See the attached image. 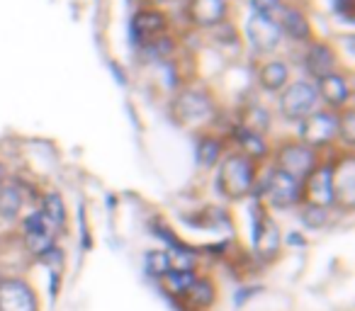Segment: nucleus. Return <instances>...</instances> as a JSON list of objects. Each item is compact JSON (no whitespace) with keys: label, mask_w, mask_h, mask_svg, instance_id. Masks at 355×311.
<instances>
[{"label":"nucleus","mask_w":355,"mask_h":311,"mask_svg":"<svg viewBox=\"0 0 355 311\" xmlns=\"http://www.w3.org/2000/svg\"><path fill=\"white\" fill-rule=\"evenodd\" d=\"M256 163L246 159L243 153H229L219 161L217 166V193L222 197L239 202L248 197L251 190L256 188Z\"/></svg>","instance_id":"1"},{"label":"nucleus","mask_w":355,"mask_h":311,"mask_svg":"<svg viewBox=\"0 0 355 311\" xmlns=\"http://www.w3.org/2000/svg\"><path fill=\"white\" fill-rule=\"evenodd\" d=\"M168 112H171V117L175 124L193 129V127H200V124H205V122L212 119L214 103L207 93H202V90L185 88L171 100Z\"/></svg>","instance_id":"2"},{"label":"nucleus","mask_w":355,"mask_h":311,"mask_svg":"<svg viewBox=\"0 0 355 311\" xmlns=\"http://www.w3.org/2000/svg\"><path fill=\"white\" fill-rule=\"evenodd\" d=\"M319 109V95L316 88L306 80H295V83L285 85L280 93V114L287 122H297L306 119L311 112Z\"/></svg>","instance_id":"3"},{"label":"nucleus","mask_w":355,"mask_h":311,"mask_svg":"<svg viewBox=\"0 0 355 311\" xmlns=\"http://www.w3.org/2000/svg\"><path fill=\"white\" fill-rule=\"evenodd\" d=\"M261 197L272 209H292L302 204V183L292 175L272 168L261 185Z\"/></svg>","instance_id":"4"},{"label":"nucleus","mask_w":355,"mask_h":311,"mask_svg":"<svg viewBox=\"0 0 355 311\" xmlns=\"http://www.w3.org/2000/svg\"><path fill=\"white\" fill-rule=\"evenodd\" d=\"M297 141H302L304 146L319 148L329 146L331 141L338 139V114L331 112V109H316L306 119L300 122V132H297Z\"/></svg>","instance_id":"5"},{"label":"nucleus","mask_w":355,"mask_h":311,"mask_svg":"<svg viewBox=\"0 0 355 311\" xmlns=\"http://www.w3.org/2000/svg\"><path fill=\"white\" fill-rule=\"evenodd\" d=\"M251 246L253 253H256L261 260L270 263L280 256V246H282V233L277 229L275 219L268 217L266 209L253 207V231H251Z\"/></svg>","instance_id":"6"},{"label":"nucleus","mask_w":355,"mask_h":311,"mask_svg":"<svg viewBox=\"0 0 355 311\" xmlns=\"http://www.w3.org/2000/svg\"><path fill=\"white\" fill-rule=\"evenodd\" d=\"M316 166H319L316 151L304 146L302 141H287L275 151V168L292 175V178H297L300 183L316 168Z\"/></svg>","instance_id":"7"},{"label":"nucleus","mask_w":355,"mask_h":311,"mask_svg":"<svg viewBox=\"0 0 355 311\" xmlns=\"http://www.w3.org/2000/svg\"><path fill=\"white\" fill-rule=\"evenodd\" d=\"M20 233L22 243H25V251L35 258H42L51 246H56V233L51 231V226L46 224V219L42 217L40 209L30 212L27 217H22L20 222Z\"/></svg>","instance_id":"8"},{"label":"nucleus","mask_w":355,"mask_h":311,"mask_svg":"<svg viewBox=\"0 0 355 311\" xmlns=\"http://www.w3.org/2000/svg\"><path fill=\"white\" fill-rule=\"evenodd\" d=\"M302 202L316 207H334V166L319 163L302 180Z\"/></svg>","instance_id":"9"},{"label":"nucleus","mask_w":355,"mask_h":311,"mask_svg":"<svg viewBox=\"0 0 355 311\" xmlns=\"http://www.w3.org/2000/svg\"><path fill=\"white\" fill-rule=\"evenodd\" d=\"M0 311H40V296L35 287L22 277L0 280Z\"/></svg>","instance_id":"10"},{"label":"nucleus","mask_w":355,"mask_h":311,"mask_svg":"<svg viewBox=\"0 0 355 311\" xmlns=\"http://www.w3.org/2000/svg\"><path fill=\"white\" fill-rule=\"evenodd\" d=\"M334 207L353 212L355 207V161L353 153H345L334 166Z\"/></svg>","instance_id":"11"},{"label":"nucleus","mask_w":355,"mask_h":311,"mask_svg":"<svg viewBox=\"0 0 355 311\" xmlns=\"http://www.w3.org/2000/svg\"><path fill=\"white\" fill-rule=\"evenodd\" d=\"M246 37L248 42L253 44V49L261 51V54H272V51L280 46L282 42V32H280V25L268 17H261V15H251L246 22Z\"/></svg>","instance_id":"12"},{"label":"nucleus","mask_w":355,"mask_h":311,"mask_svg":"<svg viewBox=\"0 0 355 311\" xmlns=\"http://www.w3.org/2000/svg\"><path fill=\"white\" fill-rule=\"evenodd\" d=\"M166 30H168L166 12L156 10V8H144V10H139L132 17V37L144 46L161 39Z\"/></svg>","instance_id":"13"},{"label":"nucleus","mask_w":355,"mask_h":311,"mask_svg":"<svg viewBox=\"0 0 355 311\" xmlns=\"http://www.w3.org/2000/svg\"><path fill=\"white\" fill-rule=\"evenodd\" d=\"M229 12V3L227 0H188V20L195 27H209L224 25Z\"/></svg>","instance_id":"14"},{"label":"nucleus","mask_w":355,"mask_h":311,"mask_svg":"<svg viewBox=\"0 0 355 311\" xmlns=\"http://www.w3.org/2000/svg\"><path fill=\"white\" fill-rule=\"evenodd\" d=\"M214 301H217V285H214L209 277L198 275L195 285L188 290V294L180 301H175V309L180 311H205L212 309Z\"/></svg>","instance_id":"15"},{"label":"nucleus","mask_w":355,"mask_h":311,"mask_svg":"<svg viewBox=\"0 0 355 311\" xmlns=\"http://www.w3.org/2000/svg\"><path fill=\"white\" fill-rule=\"evenodd\" d=\"M314 88H316L319 100H324L331 107V112H334V109H343L350 100V85L340 73H329V75H324V78H316Z\"/></svg>","instance_id":"16"},{"label":"nucleus","mask_w":355,"mask_h":311,"mask_svg":"<svg viewBox=\"0 0 355 311\" xmlns=\"http://www.w3.org/2000/svg\"><path fill=\"white\" fill-rule=\"evenodd\" d=\"M25 185L17 178H8L6 185H0V222H17L25 207Z\"/></svg>","instance_id":"17"},{"label":"nucleus","mask_w":355,"mask_h":311,"mask_svg":"<svg viewBox=\"0 0 355 311\" xmlns=\"http://www.w3.org/2000/svg\"><path fill=\"white\" fill-rule=\"evenodd\" d=\"M304 66L314 78L336 73V54L326 42H311L304 54Z\"/></svg>","instance_id":"18"},{"label":"nucleus","mask_w":355,"mask_h":311,"mask_svg":"<svg viewBox=\"0 0 355 311\" xmlns=\"http://www.w3.org/2000/svg\"><path fill=\"white\" fill-rule=\"evenodd\" d=\"M277 25H280L282 37H290V39H295V42L311 39V25L300 8H285L280 20H277Z\"/></svg>","instance_id":"19"},{"label":"nucleus","mask_w":355,"mask_h":311,"mask_svg":"<svg viewBox=\"0 0 355 311\" xmlns=\"http://www.w3.org/2000/svg\"><path fill=\"white\" fill-rule=\"evenodd\" d=\"M195 280H198V270H178V267H173V270L161 280L163 294L175 304V301H180L185 294H188V290L195 285Z\"/></svg>","instance_id":"20"},{"label":"nucleus","mask_w":355,"mask_h":311,"mask_svg":"<svg viewBox=\"0 0 355 311\" xmlns=\"http://www.w3.org/2000/svg\"><path fill=\"white\" fill-rule=\"evenodd\" d=\"M42 217L46 219V224L51 226V231L56 236H61L66 229V202L59 193H44L42 195V204H40Z\"/></svg>","instance_id":"21"},{"label":"nucleus","mask_w":355,"mask_h":311,"mask_svg":"<svg viewBox=\"0 0 355 311\" xmlns=\"http://www.w3.org/2000/svg\"><path fill=\"white\" fill-rule=\"evenodd\" d=\"M290 80V69H287L285 61H266V64L258 69V85L268 93H277L282 90Z\"/></svg>","instance_id":"22"},{"label":"nucleus","mask_w":355,"mask_h":311,"mask_svg":"<svg viewBox=\"0 0 355 311\" xmlns=\"http://www.w3.org/2000/svg\"><path fill=\"white\" fill-rule=\"evenodd\" d=\"M234 139H236L239 148H241L239 153H243L253 163H256L258 159H266L268 151H270L266 143V136L258 132H251V129H246V127H239L236 132H234Z\"/></svg>","instance_id":"23"},{"label":"nucleus","mask_w":355,"mask_h":311,"mask_svg":"<svg viewBox=\"0 0 355 311\" xmlns=\"http://www.w3.org/2000/svg\"><path fill=\"white\" fill-rule=\"evenodd\" d=\"M222 141L217 136H200L198 146H195V159H198V166L202 170H212L219 166L222 161Z\"/></svg>","instance_id":"24"},{"label":"nucleus","mask_w":355,"mask_h":311,"mask_svg":"<svg viewBox=\"0 0 355 311\" xmlns=\"http://www.w3.org/2000/svg\"><path fill=\"white\" fill-rule=\"evenodd\" d=\"M171 270H173V260L166 248H153V251L144 253V272H146L148 280L161 282Z\"/></svg>","instance_id":"25"},{"label":"nucleus","mask_w":355,"mask_h":311,"mask_svg":"<svg viewBox=\"0 0 355 311\" xmlns=\"http://www.w3.org/2000/svg\"><path fill=\"white\" fill-rule=\"evenodd\" d=\"M329 209L324 207H316V204H306L302 202L300 207V222L304 229H309V231H319V229H324L326 224H329Z\"/></svg>","instance_id":"26"},{"label":"nucleus","mask_w":355,"mask_h":311,"mask_svg":"<svg viewBox=\"0 0 355 311\" xmlns=\"http://www.w3.org/2000/svg\"><path fill=\"white\" fill-rule=\"evenodd\" d=\"M251 8H253V15H261L268 17V20L277 22L285 10V3L282 0H251Z\"/></svg>","instance_id":"27"},{"label":"nucleus","mask_w":355,"mask_h":311,"mask_svg":"<svg viewBox=\"0 0 355 311\" xmlns=\"http://www.w3.org/2000/svg\"><path fill=\"white\" fill-rule=\"evenodd\" d=\"M338 139H343L348 146L355 143V114L353 109H345L343 114L338 112Z\"/></svg>","instance_id":"28"},{"label":"nucleus","mask_w":355,"mask_h":311,"mask_svg":"<svg viewBox=\"0 0 355 311\" xmlns=\"http://www.w3.org/2000/svg\"><path fill=\"white\" fill-rule=\"evenodd\" d=\"M40 263H44L49 270H54V272H59L61 267H64V251H61L59 246H51L49 251L44 253L42 258H37Z\"/></svg>","instance_id":"29"},{"label":"nucleus","mask_w":355,"mask_h":311,"mask_svg":"<svg viewBox=\"0 0 355 311\" xmlns=\"http://www.w3.org/2000/svg\"><path fill=\"white\" fill-rule=\"evenodd\" d=\"M258 292H263L261 285H253V290H248V287H241V290L236 292V296H234V304L236 306H243L248 299H251L253 294H258Z\"/></svg>","instance_id":"30"},{"label":"nucleus","mask_w":355,"mask_h":311,"mask_svg":"<svg viewBox=\"0 0 355 311\" xmlns=\"http://www.w3.org/2000/svg\"><path fill=\"white\" fill-rule=\"evenodd\" d=\"M287 243H290L292 248H297V246H304V236L302 233H297V231H292V233H287Z\"/></svg>","instance_id":"31"},{"label":"nucleus","mask_w":355,"mask_h":311,"mask_svg":"<svg viewBox=\"0 0 355 311\" xmlns=\"http://www.w3.org/2000/svg\"><path fill=\"white\" fill-rule=\"evenodd\" d=\"M336 10L338 12H350L353 10V0H336Z\"/></svg>","instance_id":"32"},{"label":"nucleus","mask_w":355,"mask_h":311,"mask_svg":"<svg viewBox=\"0 0 355 311\" xmlns=\"http://www.w3.org/2000/svg\"><path fill=\"white\" fill-rule=\"evenodd\" d=\"M8 178H10V175H8L6 163H3V161H0V185H6V183H8Z\"/></svg>","instance_id":"33"},{"label":"nucleus","mask_w":355,"mask_h":311,"mask_svg":"<svg viewBox=\"0 0 355 311\" xmlns=\"http://www.w3.org/2000/svg\"><path fill=\"white\" fill-rule=\"evenodd\" d=\"M0 251H3V238H0Z\"/></svg>","instance_id":"34"},{"label":"nucleus","mask_w":355,"mask_h":311,"mask_svg":"<svg viewBox=\"0 0 355 311\" xmlns=\"http://www.w3.org/2000/svg\"><path fill=\"white\" fill-rule=\"evenodd\" d=\"M175 3H188V0H175Z\"/></svg>","instance_id":"35"}]
</instances>
